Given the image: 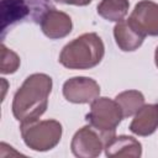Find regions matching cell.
<instances>
[{
  "instance_id": "obj_3",
  "label": "cell",
  "mask_w": 158,
  "mask_h": 158,
  "mask_svg": "<svg viewBox=\"0 0 158 158\" xmlns=\"http://www.w3.org/2000/svg\"><path fill=\"white\" fill-rule=\"evenodd\" d=\"M52 7V0H1V40L16 23H40L42 16Z\"/></svg>"
},
{
  "instance_id": "obj_13",
  "label": "cell",
  "mask_w": 158,
  "mask_h": 158,
  "mask_svg": "<svg viewBox=\"0 0 158 158\" xmlns=\"http://www.w3.org/2000/svg\"><path fill=\"white\" fill-rule=\"evenodd\" d=\"M128 7V0H101L98 5V14L107 21L118 22L127 15Z\"/></svg>"
},
{
  "instance_id": "obj_6",
  "label": "cell",
  "mask_w": 158,
  "mask_h": 158,
  "mask_svg": "<svg viewBox=\"0 0 158 158\" xmlns=\"http://www.w3.org/2000/svg\"><path fill=\"white\" fill-rule=\"evenodd\" d=\"M106 144V138L94 127L86 125L79 128L70 142L72 153L79 158L99 157Z\"/></svg>"
},
{
  "instance_id": "obj_2",
  "label": "cell",
  "mask_w": 158,
  "mask_h": 158,
  "mask_svg": "<svg viewBox=\"0 0 158 158\" xmlns=\"http://www.w3.org/2000/svg\"><path fill=\"white\" fill-rule=\"evenodd\" d=\"M105 46L95 32L83 33L67 43L59 53V63L68 69H90L104 58Z\"/></svg>"
},
{
  "instance_id": "obj_18",
  "label": "cell",
  "mask_w": 158,
  "mask_h": 158,
  "mask_svg": "<svg viewBox=\"0 0 158 158\" xmlns=\"http://www.w3.org/2000/svg\"><path fill=\"white\" fill-rule=\"evenodd\" d=\"M54 1H57V2H62V4L65 2V0H54Z\"/></svg>"
},
{
  "instance_id": "obj_14",
  "label": "cell",
  "mask_w": 158,
  "mask_h": 158,
  "mask_svg": "<svg viewBox=\"0 0 158 158\" xmlns=\"http://www.w3.org/2000/svg\"><path fill=\"white\" fill-rule=\"evenodd\" d=\"M115 101L118 104L125 118L133 116L144 105V96L138 90H126L117 94Z\"/></svg>"
},
{
  "instance_id": "obj_12",
  "label": "cell",
  "mask_w": 158,
  "mask_h": 158,
  "mask_svg": "<svg viewBox=\"0 0 158 158\" xmlns=\"http://www.w3.org/2000/svg\"><path fill=\"white\" fill-rule=\"evenodd\" d=\"M105 154L107 157H135L138 158L142 156V144L138 139L132 136H114L110 141L106 142Z\"/></svg>"
},
{
  "instance_id": "obj_10",
  "label": "cell",
  "mask_w": 158,
  "mask_h": 158,
  "mask_svg": "<svg viewBox=\"0 0 158 158\" xmlns=\"http://www.w3.org/2000/svg\"><path fill=\"white\" fill-rule=\"evenodd\" d=\"M114 37L116 44L123 52H133L138 49L146 38V36L130 21V19L121 20L115 25Z\"/></svg>"
},
{
  "instance_id": "obj_15",
  "label": "cell",
  "mask_w": 158,
  "mask_h": 158,
  "mask_svg": "<svg viewBox=\"0 0 158 158\" xmlns=\"http://www.w3.org/2000/svg\"><path fill=\"white\" fill-rule=\"evenodd\" d=\"M1 68L2 74H12L20 67V57L11 49H9L4 43L1 44Z\"/></svg>"
},
{
  "instance_id": "obj_8",
  "label": "cell",
  "mask_w": 158,
  "mask_h": 158,
  "mask_svg": "<svg viewBox=\"0 0 158 158\" xmlns=\"http://www.w3.org/2000/svg\"><path fill=\"white\" fill-rule=\"evenodd\" d=\"M130 21L144 35L158 36V4L151 0H141L135 5Z\"/></svg>"
},
{
  "instance_id": "obj_5",
  "label": "cell",
  "mask_w": 158,
  "mask_h": 158,
  "mask_svg": "<svg viewBox=\"0 0 158 158\" xmlns=\"http://www.w3.org/2000/svg\"><path fill=\"white\" fill-rule=\"evenodd\" d=\"M123 115L115 100L106 96H99L91 102L90 111L86 114V122L98 130L105 138L106 142L110 141L116 132V127L122 121Z\"/></svg>"
},
{
  "instance_id": "obj_7",
  "label": "cell",
  "mask_w": 158,
  "mask_h": 158,
  "mask_svg": "<svg viewBox=\"0 0 158 158\" xmlns=\"http://www.w3.org/2000/svg\"><path fill=\"white\" fill-rule=\"evenodd\" d=\"M63 95L73 104H91L100 96V85L89 77H73L64 81Z\"/></svg>"
},
{
  "instance_id": "obj_16",
  "label": "cell",
  "mask_w": 158,
  "mask_h": 158,
  "mask_svg": "<svg viewBox=\"0 0 158 158\" xmlns=\"http://www.w3.org/2000/svg\"><path fill=\"white\" fill-rule=\"evenodd\" d=\"M93 0H65L64 4H68V5H75V6H85V5H89Z\"/></svg>"
},
{
  "instance_id": "obj_17",
  "label": "cell",
  "mask_w": 158,
  "mask_h": 158,
  "mask_svg": "<svg viewBox=\"0 0 158 158\" xmlns=\"http://www.w3.org/2000/svg\"><path fill=\"white\" fill-rule=\"evenodd\" d=\"M154 62H156V65L158 68V46L156 48V52H154Z\"/></svg>"
},
{
  "instance_id": "obj_1",
  "label": "cell",
  "mask_w": 158,
  "mask_h": 158,
  "mask_svg": "<svg viewBox=\"0 0 158 158\" xmlns=\"http://www.w3.org/2000/svg\"><path fill=\"white\" fill-rule=\"evenodd\" d=\"M52 78L44 73L28 75L12 99V115L20 122L40 118L47 110L52 91Z\"/></svg>"
},
{
  "instance_id": "obj_4",
  "label": "cell",
  "mask_w": 158,
  "mask_h": 158,
  "mask_svg": "<svg viewBox=\"0 0 158 158\" xmlns=\"http://www.w3.org/2000/svg\"><path fill=\"white\" fill-rule=\"evenodd\" d=\"M21 137L32 151L46 152L53 149L60 141L63 128L57 120H32L21 122Z\"/></svg>"
},
{
  "instance_id": "obj_9",
  "label": "cell",
  "mask_w": 158,
  "mask_h": 158,
  "mask_svg": "<svg viewBox=\"0 0 158 158\" xmlns=\"http://www.w3.org/2000/svg\"><path fill=\"white\" fill-rule=\"evenodd\" d=\"M41 30L51 40H59L72 32L73 22L68 14L54 7L49 9L41 19Z\"/></svg>"
},
{
  "instance_id": "obj_11",
  "label": "cell",
  "mask_w": 158,
  "mask_h": 158,
  "mask_svg": "<svg viewBox=\"0 0 158 158\" xmlns=\"http://www.w3.org/2000/svg\"><path fill=\"white\" fill-rule=\"evenodd\" d=\"M158 128V102L143 105L130 123V131L137 136H151Z\"/></svg>"
}]
</instances>
